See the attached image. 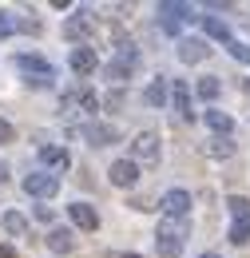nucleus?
I'll return each mask as SVG.
<instances>
[{
  "instance_id": "obj_3",
  "label": "nucleus",
  "mask_w": 250,
  "mask_h": 258,
  "mask_svg": "<svg viewBox=\"0 0 250 258\" xmlns=\"http://www.w3.org/2000/svg\"><path fill=\"white\" fill-rule=\"evenodd\" d=\"M135 68H139V52H135V44H119V52H115V60L107 64V80H115V84H123L127 76H135Z\"/></svg>"
},
{
  "instance_id": "obj_24",
  "label": "nucleus",
  "mask_w": 250,
  "mask_h": 258,
  "mask_svg": "<svg viewBox=\"0 0 250 258\" xmlns=\"http://www.w3.org/2000/svg\"><path fill=\"white\" fill-rule=\"evenodd\" d=\"M199 96L203 99H219V80H215V76H203V80H199Z\"/></svg>"
},
{
  "instance_id": "obj_18",
  "label": "nucleus",
  "mask_w": 250,
  "mask_h": 258,
  "mask_svg": "<svg viewBox=\"0 0 250 258\" xmlns=\"http://www.w3.org/2000/svg\"><path fill=\"white\" fill-rule=\"evenodd\" d=\"M203 28H207V36H211V40H226V44H230V28L222 24L219 16H203Z\"/></svg>"
},
{
  "instance_id": "obj_1",
  "label": "nucleus",
  "mask_w": 250,
  "mask_h": 258,
  "mask_svg": "<svg viewBox=\"0 0 250 258\" xmlns=\"http://www.w3.org/2000/svg\"><path fill=\"white\" fill-rule=\"evenodd\" d=\"M191 226L187 219H163L155 230V250L159 258H179V250H183V242H187Z\"/></svg>"
},
{
  "instance_id": "obj_15",
  "label": "nucleus",
  "mask_w": 250,
  "mask_h": 258,
  "mask_svg": "<svg viewBox=\"0 0 250 258\" xmlns=\"http://www.w3.org/2000/svg\"><path fill=\"white\" fill-rule=\"evenodd\" d=\"M207 56H211L207 40H179V60H187V64H199V60H207Z\"/></svg>"
},
{
  "instance_id": "obj_17",
  "label": "nucleus",
  "mask_w": 250,
  "mask_h": 258,
  "mask_svg": "<svg viewBox=\"0 0 250 258\" xmlns=\"http://www.w3.org/2000/svg\"><path fill=\"white\" fill-rule=\"evenodd\" d=\"M48 246H52L56 254H72V250H76V238H72V230H52V234H48Z\"/></svg>"
},
{
  "instance_id": "obj_4",
  "label": "nucleus",
  "mask_w": 250,
  "mask_h": 258,
  "mask_svg": "<svg viewBox=\"0 0 250 258\" xmlns=\"http://www.w3.org/2000/svg\"><path fill=\"white\" fill-rule=\"evenodd\" d=\"M16 68L28 72L32 76L28 84H36V88H48V84L56 80V72H52V64H48L44 56H28V52H24V56H16Z\"/></svg>"
},
{
  "instance_id": "obj_2",
  "label": "nucleus",
  "mask_w": 250,
  "mask_h": 258,
  "mask_svg": "<svg viewBox=\"0 0 250 258\" xmlns=\"http://www.w3.org/2000/svg\"><path fill=\"white\" fill-rule=\"evenodd\" d=\"M64 111L68 115H95L99 111V96H95L88 84H76L64 92Z\"/></svg>"
},
{
  "instance_id": "obj_28",
  "label": "nucleus",
  "mask_w": 250,
  "mask_h": 258,
  "mask_svg": "<svg viewBox=\"0 0 250 258\" xmlns=\"http://www.w3.org/2000/svg\"><path fill=\"white\" fill-rule=\"evenodd\" d=\"M36 219H40V223H52L56 211H52V207H36Z\"/></svg>"
},
{
  "instance_id": "obj_26",
  "label": "nucleus",
  "mask_w": 250,
  "mask_h": 258,
  "mask_svg": "<svg viewBox=\"0 0 250 258\" xmlns=\"http://www.w3.org/2000/svg\"><path fill=\"white\" fill-rule=\"evenodd\" d=\"M226 48H230V56H234L238 64H250V48H246V44H238V40H230Z\"/></svg>"
},
{
  "instance_id": "obj_19",
  "label": "nucleus",
  "mask_w": 250,
  "mask_h": 258,
  "mask_svg": "<svg viewBox=\"0 0 250 258\" xmlns=\"http://www.w3.org/2000/svg\"><path fill=\"white\" fill-rule=\"evenodd\" d=\"M0 223H4V230H8V234H16V238H24V234H28V223H24V215H16V211H8Z\"/></svg>"
},
{
  "instance_id": "obj_6",
  "label": "nucleus",
  "mask_w": 250,
  "mask_h": 258,
  "mask_svg": "<svg viewBox=\"0 0 250 258\" xmlns=\"http://www.w3.org/2000/svg\"><path fill=\"white\" fill-rule=\"evenodd\" d=\"M24 191L36 195V199H52V195L60 191V179L48 175V171H32L28 179H24Z\"/></svg>"
},
{
  "instance_id": "obj_22",
  "label": "nucleus",
  "mask_w": 250,
  "mask_h": 258,
  "mask_svg": "<svg viewBox=\"0 0 250 258\" xmlns=\"http://www.w3.org/2000/svg\"><path fill=\"white\" fill-rule=\"evenodd\" d=\"M143 99H147L151 107H163V103H167V84H163V80H159V84H151V88L143 92Z\"/></svg>"
},
{
  "instance_id": "obj_5",
  "label": "nucleus",
  "mask_w": 250,
  "mask_h": 258,
  "mask_svg": "<svg viewBox=\"0 0 250 258\" xmlns=\"http://www.w3.org/2000/svg\"><path fill=\"white\" fill-rule=\"evenodd\" d=\"M64 36H68V40H76V44L84 48V40H92V36H95V16L80 8L76 16H68V20H64Z\"/></svg>"
},
{
  "instance_id": "obj_11",
  "label": "nucleus",
  "mask_w": 250,
  "mask_h": 258,
  "mask_svg": "<svg viewBox=\"0 0 250 258\" xmlns=\"http://www.w3.org/2000/svg\"><path fill=\"white\" fill-rule=\"evenodd\" d=\"M72 72L76 76H92L95 68H99V56H95V48H72Z\"/></svg>"
},
{
  "instance_id": "obj_30",
  "label": "nucleus",
  "mask_w": 250,
  "mask_h": 258,
  "mask_svg": "<svg viewBox=\"0 0 250 258\" xmlns=\"http://www.w3.org/2000/svg\"><path fill=\"white\" fill-rule=\"evenodd\" d=\"M0 258H16V250H12V246H4V242H0Z\"/></svg>"
},
{
  "instance_id": "obj_32",
  "label": "nucleus",
  "mask_w": 250,
  "mask_h": 258,
  "mask_svg": "<svg viewBox=\"0 0 250 258\" xmlns=\"http://www.w3.org/2000/svg\"><path fill=\"white\" fill-rule=\"evenodd\" d=\"M199 258H219V254H199Z\"/></svg>"
},
{
  "instance_id": "obj_13",
  "label": "nucleus",
  "mask_w": 250,
  "mask_h": 258,
  "mask_svg": "<svg viewBox=\"0 0 250 258\" xmlns=\"http://www.w3.org/2000/svg\"><path fill=\"white\" fill-rule=\"evenodd\" d=\"M68 215H72V223L80 226V230H95L99 226V215H95V207H88V203H72Z\"/></svg>"
},
{
  "instance_id": "obj_14",
  "label": "nucleus",
  "mask_w": 250,
  "mask_h": 258,
  "mask_svg": "<svg viewBox=\"0 0 250 258\" xmlns=\"http://www.w3.org/2000/svg\"><path fill=\"white\" fill-rule=\"evenodd\" d=\"M40 163H48V167H56V171H68V167H72V155H68V147L44 143V147H40Z\"/></svg>"
},
{
  "instance_id": "obj_16",
  "label": "nucleus",
  "mask_w": 250,
  "mask_h": 258,
  "mask_svg": "<svg viewBox=\"0 0 250 258\" xmlns=\"http://www.w3.org/2000/svg\"><path fill=\"white\" fill-rule=\"evenodd\" d=\"M171 99H175V111H179L183 119H191V115H195V111H191V92H187V84H183V80H175Z\"/></svg>"
},
{
  "instance_id": "obj_9",
  "label": "nucleus",
  "mask_w": 250,
  "mask_h": 258,
  "mask_svg": "<svg viewBox=\"0 0 250 258\" xmlns=\"http://www.w3.org/2000/svg\"><path fill=\"white\" fill-rule=\"evenodd\" d=\"M159 207H163L167 219H183V215L191 211V195L187 191H167L163 199H159Z\"/></svg>"
},
{
  "instance_id": "obj_8",
  "label": "nucleus",
  "mask_w": 250,
  "mask_h": 258,
  "mask_svg": "<svg viewBox=\"0 0 250 258\" xmlns=\"http://www.w3.org/2000/svg\"><path fill=\"white\" fill-rule=\"evenodd\" d=\"M80 135H84L92 147H111V143H119V131L111 127V123H88Z\"/></svg>"
},
{
  "instance_id": "obj_23",
  "label": "nucleus",
  "mask_w": 250,
  "mask_h": 258,
  "mask_svg": "<svg viewBox=\"0 0 250 258\" xmlns=\"http://www.w3.org/2000/svg\"><path fill=\"white\" fill-rule=\"evenodd\" d=\"M226 207H230V215H234V219H250V199H242V195H230V199H226Z\"/></svg>"
},
{
  "instance_id": "obj_29",
  "label": "nucleus",
  "mask_w": 250,
  "mask_h": 258,
  "mask_svg": "<svg viewBox=\"0 0 250 258\" xmlns=\"http://www.w3.org/2000/svg\"><path fill=\"white\" fill-rule=\"evenodd\" d=\"M12 135H16L12 123H4V119H0V143H12Z\"/></svg>"
},
{
  "instance_id": "obj_33",
  "label": "nucleus",
  "mask_w": 250,
  "mask_h": 258,
  "mask_svg": "<svg viewBox=\"0 0 250 258\" xmlns=\"http://www.w3.org/2000/svg\"><path fill=\"white\" fill-rule=\"evenodd\" d=\"M123 258H139V254H123Z\"/></svg>"
},
{
  "instance_id": "obj_25",
  "label": "nucleus",
  "mask_w": 250,
  "mask_h": 258,
  "mask_svg": "<svg viewBox=\"0 0 250 258\" xmlns=\"http://www.w3.org/2000/svg\"><path fill=\"white\" fill-rule=\"evenodd\" d=\"M207 151H211L215 159H226V155H234V143H230V139H215V143H211Z\"/></svg>"
},
{
  "instance_id": "obj_7",
  "label": "nucleus",
  "mask_w": 250,
  "mask_h": 258,
  "mask_svg": "<svg viewBox=\"0 0 250 258\" xmlns=\"http://www.w3.org/2000/svg\"><path fill=\"white\" fill-rule=\"evenodd\" d=\"M131 155L139 163H159V135H151V131H143V135H135V143H131Z\"/></svg>"
},
{
  "instance_id": "obj_31",
  "label": "nucleus",
  "mask_w": 250,
  "mask_h": 258,
  "mask_svg": "<svg viewBox=\"0 0 250 258\" xmlns=\"http://www.w3.org/2000/svg\"><path fill=\"white\" fill-rule=\"evenodd\" d=\"M0 183H8V163L0 159Z\"/></svg>"
},
{
  "instance_id": "obj_20",
  "label": "nucleus",
  "mask_w": 250,
  "mask_h": 258,
  "mask_svg": "<svg viewBox=\"0 0 250 258\" xmlns=\"http://www.w3.org/2000/svg\"><path fill=\"white\" fill-rule=\"evenodd\" d=\"M207 123H211L215 131H219V135H226V131L234 127V119H230L226 111H207Z\"/></svg>"
},
{
  "instance_id": "obj_12",
  "label": "nucleus",
  "mask_w": 250,
  "mask_h": 258,
  "mask_svg": "<svg viewBox=\"0 0 250 258\" xmlns=\"http://www.w3.org/2000/svg\"><path fill=\"white\" fill-rule=\"evenodd\" d=\"M135 179H139V167H135V159L111 163V183H115V187H135Z\"/></svg>"
},
{
  "instance_id": "obj_21",
  "label": "nucleus",
  "mask_w": 250,
  "mask_h": 258,
  "mask_svg": "<svg viewBox=\"0 0 250 258\" xmlns=\"http://www.w3.org/2000/svg\"><path fill=\"white\" fill-rule=\"evenodd\" d=\"M230 242H234V246L250 242V219H234V226H230Z\"/></svg>"
},
{
  "instance_id": "obj_27",
  "label": "nucleus",
  "mask_w": 250,
  "mask_h": 258,
  "mask_svg": "<svg viewBox=\"0 0 250 258\" xmlns=\"http://www.w3.org/2000/svg\"><path fill=\"white\" fill-rule=\"evenodd\" d=\"M8 32H16V16H12V12H0V40Z\"/></svg>"
},
{
  "instance_id": "obj_10",
  "label": "nucleus",
  "mask_w": 250,
  "mask_h": 258,
  "mask_svg": "<svg viewBox=\"0 0 250 258\" xmlns=\"http://www.w3.org/2000/svg\"><path fill=\"white\" fill-rule=\"evenodd\" d=\"M159 16H163V28H167V32H179V20H187V16H191V4L163 0V4H159Z\"/></svg>"
}]
</instances>
